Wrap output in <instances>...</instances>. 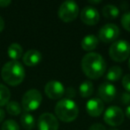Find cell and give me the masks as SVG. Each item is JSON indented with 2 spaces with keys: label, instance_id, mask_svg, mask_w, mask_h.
<instances>
[{
  "label": "cell",
  "instance_id": "6da1fadb",
  "mask_svg": "<svg viewBox=\"0 0 130 130\" xmlns=\"http://www.w3.org/2000/svg\"><path fill=\"white\" fill-rule=\"evenodd\" d=\"M106 61L101 54L91 52L81 60V69L84 74L91 79H98L106 71Z\"/></svg>",
  "mask_w": 130,
  "mask_h": 130
},
{
  "label": "cell",
  "instance_id": "7a4b0ae2",
  "mask_svg": "<svg viewBox=\"0 0 130 130\" xmlns=\"http://www.w3.org/2000/svg\"><path fill=\"white\" fill-rule=\"evenodd\" d=\"M1 77L7 85L16 87L23 81L25 70L18 61H10L3 66Z\"/></svg>",
  "mask_w": 130,
  "mask_h": 130
},
{
  "label": "cell",
  "instance_id": "3957f363",
  "mask_svg": "<svg viewBox=\"0 0 130 130\" xmlns=\"http://www.w3.org/2000/svg\"><path fill=\"white\" fill-rule=\"evenodd\" d=\"M56 117L63 122H72L78 116V107L72 99L62 98L55 105Z\"/></svg>",
  "mask_w": 130,
  "mask_h": 130
},
{
  "label": "cell",
  "instance_id": "277c9868",
  "mask_svg": "<svg viewBox=\"0 0 130 130\" xmlns=\"http://www.w3.org/2000/svg\"><path fill=\"white\" fill-rule=\"evenodd\" d=\"M109 55L118 62L126 61L130 55V44L126 40L114 41L109 48Z\"/></svg>",
  "mask_w": 130,
  "mask_h": 130
},
{
  "label": "cell",
  "instance_id": "5b68a950",
  "mask_svg": "<svg viewBox=\"0 0 130 130\" xmlns=\"http://www.w3.org/2000/svg\"><path fill=\"white\" fill-rule=\"evenodd\" d=\"M79 7L75 1L68 0L60 6L58 9V16L63 22H71L78 17Z\"/></svg>",
  "mask_w": 130,
  "mask_h": 130
},
{
  "label": "cell",
  "instance_id": "8992f818",
  "mask_svg": "<svg viewBox=\"0 0 130 130\" xmlns=\"http://www.w3.org/2000/svg\"><path fill=\"white\" fill-rule=\"evenodd\" d=\"M42 103V94L37 89H29L23 94L22 107L25 112L36 110Z\"/></svg>",
  "mask_w": 130,
  "mask_h": 130
},
{
  "label": "cell",
  "instance_id": "52a82bcc",
  "mask_svg": "<svg viewBox=\"0 0 130 130\" xmlns=\"http://www.w3.org/2000/svg\"><path fill=\"white\" fill-rule=\"evenodd\" d=\"M125 114L119 107L110 106L105 110L103 115V120L105 123L111 126H118L124 121Z\"/></svg>",
  "mask_w": 130,
  "mask_h": 130
},
{
  "label": "cell",
  "instance_id": "ba28073f",
  "mask_svg": "<svg viewBox=\"0 0 130 130\" xmlns=\"http://www.w3.org/2000/svg\"><path fill=\"white\" fill-rule=\"evenodd\" d=\"M119 29L116 24L107 23L103 25L99 30V39L103 43L114 42L119 36Z\"/></svg>",
  "mask_w": 130,
  "mask_h": 130
},
{
  "label": "cell",
  "instance_id": "9c48e42d",
  "mask_svg": "<svg viewBox=\"0 0 130 130\" xmlns=\"http://www.w3.org/2000/svg\"><path fill=\"white\" fill-rule=\"evenodd\" d=\"M38 130H58V119L50 112H45L39 116L38 120Z\"/></svg>",
  "mask_w": 130,
  "mask_h": 130
},
{
  "label": "cell",
  "instance_id": "30bf717a",
  "mask_svg": "<svg viewBox=\"0 0 130 130\" xmlns=\"http://www.w3.org/2000/svg\"><path fill=\"white\" fill-rule=\"evenodd\" d=\"M45 94L50 99H60L65 94V88L63 85L57 80H52L46 83L45 86Z\"/></svg>",
  "mask_w": 130,
  "mask_h": 130
},
{
  "label": "cell",
  "instance_id": "8fae6325",
  "mask_svg": "<svg viewBox=\"0 0 130 130\" xmlns=\"http://www.w3.org/2000/svg\"><path fill=\"white\" fill-rule=\"evenodd\" d=\"M80 19L85 24L89 26L95 25L99 22L100 14L95 7L92 6H87L83 7L80 13Z\"/></svg>",
  "mask_w": 130,
  "mask_h": 130
},
{
  "label": "cell",
  "instance_id": "7c38bea8",
  "mask_svg": "<svg viewBox=\"0 0 130 130\" xmlns=\"http://www.w3.org/2000/svg\"><path fill=\"white\" fill-rule=\"evenodd\" d=\"M98 94L100 96V99L105 103H110L116 97L117 94V89L112 84L109 82H104L101 84L98 88Z\"/></svg>",
  "mask_w": 130,
  "mask_h": 130
},
{
  "label": "cell",
  "instance_id": "4fadbf2b",
  "mask_svg": "<svg viewBox=\"0 0 130 130\" xmlns=\"http://www.w3.org/2000/svg\"><path fill=\"white\" fill-rule=\"evenodd\" d=\"M86 109L91 117H99L104 110V104L100 98H92L87 102Z\"/></svg>",
  "mask_w": 130,
  "mask_h": 130
},
{
  "label": "cell",
  "instance_id": "5bb4252c",
  "mask_svg": "<svg viewBox=\"0 0 130 130\" xmlns=\"http://www.w3.org/2000/svg\"><path fill=\"white\" fill-rule=\"evenodd\" d=\"M42 60V54L39 51L36 49H30L28 50L22 56V61L25 65L32 67L36 66Z\"/></svg>",
  "mask_w": 130,
  "mask_h": 130
},
{
  "label": "cell",
  "instance_id": "9a60e30c",
  "mask_svg": "<svg viewBox=\"0 0 130 130\" xmlns=\"http://www.w3.org/2000/svg\"><path fill=\"white\" fill-rule=\"evenodd\" d=\"M99 44V39L95 35L89 34L84 37L83 39L81 40V47L85 51H92L97 47Z\"/></svg>",
  "mask_w": 130,
  "mask_h": 130
},
{
  "label": "cell",
  "instance_id": "2e32d148",
  "mask_svg": "<svg viewBox=\"0 0 130 130\" xmlns=\"http://www.w3.org/2000/svg\"><path fill=\"white\" fill-rule=\"evenodd\" d=\"M7 54L12 61H18L22 57V47L18 43L11 44L7 49Z\"/></svg>",
  "mask_w": 130,
  "mask_h": 130
},
{
  "label": "cell",
  "instance_id": "e0dca14e",
  "mask_svg": "<svg viewBox=\"0 0 130 130\" xmlns=\"http://www.w3.org/2000/svg\"><path fill=\"white\" fill-rule=\"evenodd\" d=\"M21 124L25 130H31L35 126V119L30 113L24 112L21 116Z\"/></svg>",
  "mask_w": 130,
  "mask_h": 130
},
{
  "label": "cell",
  "instance_id": "ac0fdd59",
  "mask_svg": "<svg viewBox=\"0 0 130 130\" xmlns=\"http://www.w3.org/2000/svg\"><path fill=\"white\" fill-rule=\"evenodd\" d=\"M102 13L107 19H115L119 16V10L114 5H106L102 9Z\"/></svg>",
  "mask_w": 130,
  "mask_h": 130
},
{
  "label": "cell",
  "instance_id": "d6986e66",
  "mask_svg": "<svg viewBox=\"0 0 130 130\" xmlns=\"http://www.w3.org/2000/svg\"><path fill=\"white\" fill-rule=\"evenodd\" d=\"M94 93V85L92 82L84 81L83 83L80 84L79 86V94L84 98L90 97Z\"/></svg>",
  "mask_w": 130,
  "mask_h": 130
},
{
  "label": "cell",
  "instance_id": "ffe728a7",
  "mask_svg": "<svg viewBox=\"0 0 130 130\" xmlns=\"http://www.w3.org/2000/svg\"><path fill=\"white\" fill-rule=\"evenodd\" d=\"M122 76V69L119 66H112L106 74V79L109 81H117Z\"/></svg>",
  "mask_w": 130,
  "mask_h": 130
},
{
  "label": "cell",
  "instance_id": "44dd1931",
  "mask_svg": "<svg viewBox=\"0 0 130 130\" xmlns=\"http://www.w3.org/2000/svg\"><path fill=\"white\" fill-rule=\"evenodd\" d=\"M11 93L6 86L0 84V107L6 105L10 101Z\"/></svg>",
  "mask_w": 130,
  "mask_h": 130
},
{
  "label": "cell",
  "instance_id": "7402d4cb",
  "mask_svg": "<svg viewBox=\"0 0 130 130\" xmlns=\"http://www.w3.org/2000/svg\"><path fill=\"white\" fill-rule=\"evenodd\" d=\"M6 111L12 116H18L22 113V106L16 101H11L6 104Z\"/></svg>",
  "mask_w": 130,
  "mask_h": 130
},
{
  "label": "cell",
  "instance_id": "603a6c76",
  "mask_svg": "<svg viewBox=\"0 0 130 130\" xmlns=\"http://www.w3.org/2000/svg\"><path fill=\"white\" fill-rule=\"evenodd\" d=\"M1 130H20L18 123L13 119H7L3 123Z\"/></svg>",
  "mask_w": 130,
  "mask_h": 130
},
{
  "label": "cell",
  "instance_id": "cb8c5ba5",
  "mask_svg": "<svg viewBox=\"0 0 130 130\" xmlns=\"http://www.w3.org/2000/svg\"><path fill=\"white\" fill-rule=\"evenodd\" d=\"M121 24L126 30L130 31V12L125 13L121 17Z\"/></svg>",
  "mask_w": 130,
  "mask_h": 130
},
{
  "label": "cell",
  "instance_id": "d4e9b609",
  "mask_svg": "<svg viewBox=\"0 0 130 130\" xmlns=\"http://www.w3.org/2000/svg\"><path fill=\"white\" fill-rule=\"evenodd\" d=\"M122 85L126 92L130 93V74L124 76V78H122Z\"/></svg>",
  "mask_w": 130,
  "mask_h": 130
},
{
  "label": "cell",
  "instance_id": "484cf974",
  "mask_svg": "<svg viewBox=\"0 0 130 130\" xmlns=\"http://www.w3.org/2000/svg\"><path fill=\"white\" fill-rule=\"evenodd\" d=\"M121 102L124 104H130V93H123L122 95H121Z\"/></svg>",
  "mask_w": 130,
  "mask_h": 130
},
{
  "label": "cell",
  "instance_id": "4316f807",
  "mask_svg": "<svg viewBox=\"0 0 130 130\" xmlns=\"http://www.w3.org/2000/svg\"><path fill=\"white\" fill-rule=\"evenodd\" d=\"M65 94H67V98L71 99V98L76 95V91H75V89L73 87H68L67 90H65Z\"/></svg>",
  "mask_w": 130,
  "mask_h": 130
},
{
  "label": "cell",
  "instance_id": "83f0119b",
  "mask_svg": "<svg viewBox=\"0 0 130 130\" xmlns=\"http://www.w3.org/2000/svg\"><path fill=\"white\" fill-rule=\"evenodd\" d=\"M88 130H106V127H105L103 124H100V123H95V124L92 125V126L89 127Z\"/></svg>",
  "mask_w": 130,
  "mask_h": 130
},
{
  "label": "cell",
  "instance_id": "f1b7e54d",
  "mask_svg": "<svg viewBox=\"0 0 130 130\" xmlns=\"http://www.w3.org/2000/svg\"><path fill=\"white\" fill-rule=\"evenodd\" d=\"M11 1L10 0H0V7L5 8L7 7L9 5H11Z\"/></svg>",
  "mask_w": 130,
  "mask_h": 130
},
{
  "label": "cell",
  "instance_id": "f546056e",
  "mask_svg": "<svg viewBox=\"0 0 130 130\" xmlns=\"http://www.w3.org/2000/svg\"><path fill=\"white\" fill-rule=\"evenodd\" d=\"M4 28H5V21H4V19H3L2 17L0 16V32H1V31H3Z\"/></svg>",
  "mask_w": 130,
  "mask_h": 130
},
{
  "label": "cell",
  "instance_id": "4dcf8cb0",
  "mask_svg": "<svg viewBox=\"0 0 130 130\" xmlns=\"http://www.w3.org/2000/svg\"><path fill=\"white\" fill-rule=\"evenodd\" d=\"M5 116H6V114H5V110H2V109H0V123L4 120Z\"/></svg>",
  "mask_w": 130,
  "mask_h": 130
},
{
  "label": "cell",
  "instance_id": "1f68e13d",
  "mask_svg": "<svg viewBox=\"0 0 130 130\" xmlns=\"http://www.w3.org/2000/svg\"><path fill=\"white\" fill-rule=\"evenodd\" d=\"M125 115L130 119V105H128L126 108V110H125Z\"/></svg>",
  "mask_w": 130,
  "mask_h": 130
},
{
  "label": "cell",
  "instance_id": "d6a6232c",
  "mask_svg": "<svg viewBox=\"0 0 130 130\" xmlns=\"http://www.w3.org/2000/svg\"><path fill=\"white\" fill-rule=\"evenodd\" d=\"M89 3H92V4H100L101 1H89Z\"/></svg>",
  "mask_w": 130,
  "mask_h": 130
},
{
  "label": "cell",
  "instance_id": "836d02e7",
  "mask_svg": "<svg viewBox=\"0 0 130 130\" xmlns=\"http://www.w3.org/2000/svg\"><path fill=\"white\" fill-rule=\"evenodd\" d=\"M109 130H119L118 128H110Z\"/></svg>",
  "mask_w": 130,
  "mask_h": 130
},
{
  "label": "cell",
  "instance_id": "e575fe53",
  "mask_svg": "<svg viewBox=\"0 0 130 130\" xmlns=\"http://www.w3.org/2000/svg\"><path fill=\"white\" fill-rule=\"evenodd\" d=\"M128 67H129V69H130V58H129V61H128Z\"/></svg>",
  "mask_w": 130,
  "mask_h": 130
}]
</instances>
